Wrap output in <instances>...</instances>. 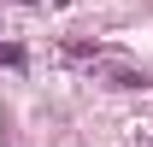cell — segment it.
<instances>
[{"label": "cell", "mask_w": 153, "mask_h": 147, "mask_svg": "<svg viewBox=\"0 0 153 147\" xmlns=\"http://www.w3.org/2000/svg\"><path fill=\"white\" fill-rule=\"evenodd\" d=\"M0 65H12V71H18V65H24V47H0Z\"/></svg>", "instance_id": "obj_1"}]
</instances>
